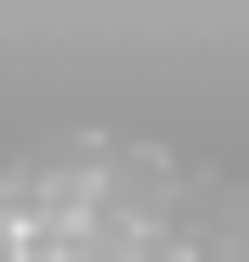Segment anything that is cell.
<instances>
[{
    "instance_id": "1",
    "label": "cell",
    "mask_w": 249,
    "mask_h": 262,
    "mask_svg": "<svg viewBox=\"0 0 249 262\" xmlns=\"http://www.w3.org/2000/svg\"><path fill=\"white\" fill-rule=\"evenodd\" d=\"M13 262H249V0H13Z\"/></svg>"
}]
</instances>
